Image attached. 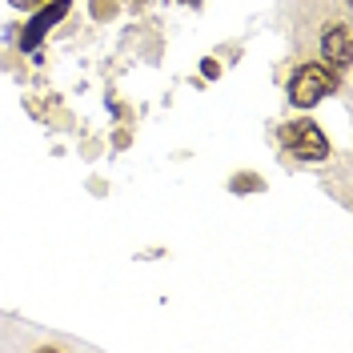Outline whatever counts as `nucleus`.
Listing matches in <instances>:
<instances>
[{
	"mask_svg": "<svg viewBox=\"0 0 353 353\" xmlns=\"http://www.w3.org/2000/svg\"><path fill=\"white\" fill-rule=\"evenodd\" d=\"M12 4H17V8H41L44 0H12Z\"/></svg>",
	"mask_w": 353,
	"mask_h": 353,
	"instance_id": "0eeeda50",
	"label": "nucleus"
},
{
	"mask_svg": "<svg viewBox=\"0 0 353 353\" xmlns=\"http://www.w3.org/2000/svg\"><path fill=\"white\" fill-rule=\"evenodd\" d=\"M321 52H325V61H330L333 68H350V61H353L350 28H345V24H333L330 32L321 37Z\"/></svg>",
	"mask_w": 353,
	"mask_h": 353,
	"instance_id": "20e7f679",
	"label": "nucleus"
},
{
	"mask_svg": "<svg viewBox=\"0 0 353 353\" xmlns=\"http://www.w3.org/2000/svg\"><path fill=\"white\" fill-rule=\"evenodd\" d=\"M281 141H285V149L293 157H301V161H325L330 157V141H325V132L317 129L313 121H293L281 129Z\"/></svg>",
	"mask_w": 353,
	"mask_h": 353,
	"instance_id": "f03ea898",
	"label": "nucleus"
},
{
	"mask_svg": "<svg viewBox=\"0 0 353 353\" xmlns=\"http://www.w3.org/2000/svg\"><path fill=\"white\" fill-rule=\"evenodd\" d=\"M181 4H201V0H181Z\"/></svg>",
	"mask_w": 353,
	"mask_h": 353,
	"instance_id": "6e6552de",
	"label": "nucleus"
},
{
	"mask_svg": "<svg viewBox=\"0 0 353 353\" xmlns=\"http://www.w3.org/2000/svg\"><path fill=\"white\" fill-rule=\"evenodd\" d=\"M337 85V77H333V68L325 65H301L293 72V81H289V101L297 105V109H313L325 92H333Z\"/></svg>",
	"mask_w": 353,
	"mask_h": 353,
	"instance_id": "f257e3e1",
	"label": "nucleus"
},
{
	"mask_svg": "<svg viewBox=\"0 0 353 353\" xmlns=\"http://www.w3.org/2000/svg\"><path fill=\"white\" fill-rule=\"evenodd\" d=\"M92 17H97V21H109L112 17V0H92Z\"/></svg>",
	"mask_w": 353,
	"mask_h": 353,
	"instance_id": "39448f33",
	"label": "nucleus"
},
{
	"mask_svg": "<svg viewBox=\"0 0 353 353\" xmlns=\"http://www.w3.org/2000/svg\"><path fill=\"white\" fill-rule=\"evenodd\" d=\"M65 12H68V0H48V4H41V8H37V17L24 24V32H21V48H24V52H32V48L41 44V37L61 21Z\"/></svg>",
	"mask_w": 353,
	"mask_h": 353,
	"instance_id": "7ed1b4c3",
	"label": "nucleus"
},
{
	"mask_svg": "<svg viewBox=\"0 0 353 353\" xmlns=\"http://www.w3.org/2000/svg\"><path fill=\"white\" fill-rule=\"evenodd\" d=\"M233 189H261V181H257V176H237Z\"/></svg>",
	"mask_w": 353,
	"mask_h": 353,
	"instance_id": "423d86ee",
	"label": "nucleus"
}]
</instances>
